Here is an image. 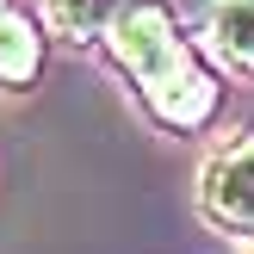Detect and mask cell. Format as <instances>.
I'll return each mask as SVG.
<instances>
[{
	"label": "cell",
	"instance_id": "5b68a950",
	"mask_svg": "<svg viewBox=\"0 0 254 254\" xmlns=\"http://www.w3.org/2000/svg\"><path fill=\"white\" fill-rule=\"evenodd\" d=\"M205 37L236 74L254 81V0H223L217 12L205 19Z\"/></svg>",
	"mask_w": 254,
	"mask_h": 254
},
{
	"label": "cell",
	"instance_id": "3957f363",
	"mask_svg": "<svg viewBox=\"0 0 254 254\" xmlns=\"http://www.w3.org/2000/svg\"><path fill=\"white\" fill-rule=\"evenodd\" d=\"M44 74V25L31 12L0 19V93H31Z\"/></svg>",
	"mask_w": 254,
	"mask_h": 254
},
{
	"label": "cell",
	"instance_id": "7a4b0ae2",
	"mask_svg": "<svg viewBox=\"0 0 254 254\" xmlns=\"http://www.w3.org/2000/svg\"><path fill=\"white\" fill-rule=\"evenodd\" d=\"M198 217L254 248V136H230L198 168Z\"/></svg>",
	"mask_w": 254,
	"mask_h": 254
},
{
	"label": "cell",
	"instance_id": "277c9868",
	"mask_svg": "<svg viewBox=\"0 0 254 254\" xmlns=\"http://www.w3.org/2000/svg\"><path fill=\"white\" fill-rule=\"evenodd\" d=\"M124 12L130 0H44V25L68 44H106Z\"/></svg>",
	"mask_w": 254,
	"mask_h": 254
},
{
	"label": "cell",
	"instance_id": "52a82bcc",
	"mask_svg": "<svg viewBox=\"0 0 254 254\" xmlns=\"http://www.w3.org/2000/svg\"><path fill=\"white\" fill-rule=\"evenodd\" d=\"M6 12H12V6H6V0H0V19H6Z\"/></svg>",
	"mask_w": 254,
	"mask_h": 254
},
{
	"label": "cell",
	"instance_id": "6da1fadb",
	"mask_svg": "<svg viewBox=\"0 0 254 254\" xmlns=\"http://www.w3.org/2000/svg\"><path fill=\"white\" fill-rule=\"evenodd\" d=\"M106 50H112L118 74L130 81V93L143 99V112L161 130L192 136V130H205L217 118V106H223L217 74L186 44V25L174 12H161L155 0H130V12L112 25Z\"/></svg>",
	"mask_w": 254,
	"mask_h": 254
},
{
	"label": "cell",
	"instance_id": "8992f818",
	"mask_svg": "<svg viewBox=\"0 0 254 254\" xmlns=\"http://www.w3.org/2000/svg\"><path fill=\"white\" fill-rule=\"evenodd\" d=\"M155 6H161V12H174L180 25H205L211 12L223 6V0H155Z\"/></svg>",
	"mask_w": 254,
	"mask_h": 254
},
{
	"label": "cell",
	"instance_id": "ba28073f",
	"mask_svg": "<svg viewBox=\"0 0 254 254\" xmlns=\"http://www.w3.org/2000/svg\"><path fill=\"white\" fill-rule=\"evenodd\" d=\"M248 254H254V248H248Z\"/></svg>",
	"mask_w": 254,
	"mask_h": 254
}]
</instances>
